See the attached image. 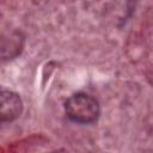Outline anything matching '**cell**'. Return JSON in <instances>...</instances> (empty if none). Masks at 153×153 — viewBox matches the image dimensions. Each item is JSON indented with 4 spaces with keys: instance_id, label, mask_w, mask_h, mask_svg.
<instances>
[{
    "instance_id": "2",
    "label": "cell",
    "mask_w": 153,
    "mask_h": 153,
    "mask_svg": "<svg viewBox=\"0 0 153 153\" xmlns=\"http://www.w3.org/2000/svg\"><path fill=\"white\" fill-rule=\"evenodd\" d=\"M20 97L8 90H0V122H11L22 114Z\"/></svg>"
},
{
    "instance_id": "1",
    "label": "cell",
    "mask_w": 153,
    "mask_h": 153,
    "mask_svg": "<svg viewBox=\"0 0 153 153\" xmlns=\"http://www.w3.org/2000/svg\"><path fill=\"white\" fill-rule=\"evenodd\" d=\"M67 116L76 123H92L99 115L98 102L86 93H75L65 103Z\"/></svg>"
}]
</instances>
